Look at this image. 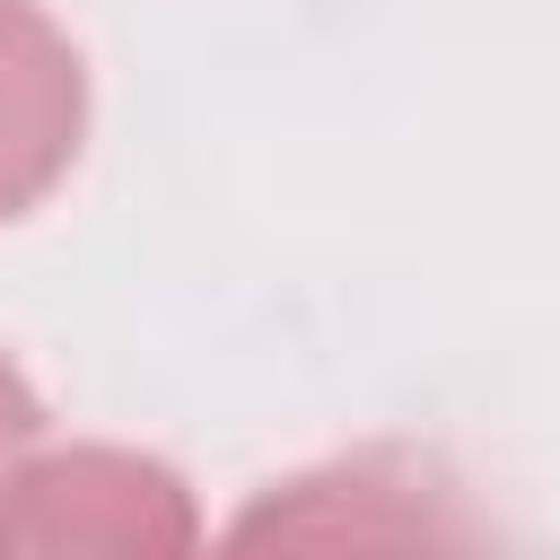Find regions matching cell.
Returning a JSON list of instances; mask_svg holds the SVG:
<instances>
[{"mask_svg": "<svg viewBox=\"0 0 560 560\" xmlns=\"http://www.w3.org/2000/svg\"><path fill=\"white\" fill-rule=\"evenodd\" d=\"M88 70L44 0H0V228L26 219L79 158Z\"/></svg>", "mask_w": 560, "mask_h": 560, "instance_id": "2", "label": "cell"}, {"mask_svg": "<svg viewBox=\"0 0 560 560\" xmlns=\"http://www.w3.org/2000/svg\"><path fill=\"white\" fill-rule=\"evenodd\" d=\"M44 446V402H35V385L18 376V359L0 350V499H9V481H18V464Z\"/></svg>", "mask_w": 560, "mask_h": 560, "instance_id": "4", "label": "cell"}, {"mask_svg": "<svg viewBox=\"0 0 560 560\" xmlns=\"http://www.w3.org/2000/svg\"><path fill=\"white\" fill-rule=\"evenodd\" d=\"M228 534L236 542H446L455 525L429 508V490L411 472L332 464V472H306V481L254 499Z\"/></svg>", "mask_w": 560, "mask_h": 560, "instance_id": "3", "label": "cell"}, {"mask_svg": "<svg viewBox=\"0 0 560 560\" xmlns=\"http://www.w3.org/2000/svg\"><path fill=\"white\" fill-rule=\"evenodd\" d=\"M192 490L131 446H35L0 499V551H192Z\"/></svg>", "mask_w": 560, "mask_h": 560, "instance_id": "1", "label": "cell"}]
</instances>
